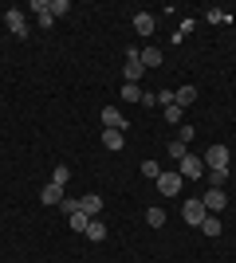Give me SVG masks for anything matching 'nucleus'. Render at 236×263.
Masks as SVG:
<instances>
[{
  "mask_svg": "<svg viewBox=\"0 0 236 263\" xmlns=\"http://www.w3.org/2000/svg\"><path fill=\"white\" fill-rule=\"evenodd\" d=\"M154 185H157L161 197H177V193H181V173H177V169H161V177H157Z\"/></svg>",
  "mask_w": 236,
  "mask_h": 263,
  "instance_id": "nucleus-1",
  "label": "nucleus"
},
{
  "mask_svg": "<svg viewBox=\"0 0 236 263\" xmlns=\"http://www.w3.org/2000/svg\"><path fill=\"white\" fill-rule=\"evenodd\" d=\"M205 216H209L205 200H185V204H181V220H185V224H193V228H201Z\"/></svg>",
  "mask_w": 236,
  "mask_h": 263,
  "instance_id": "nucleus-2",
  "label": "nucleus"
},
{
  "mask_svg": "<svg viewBox=\"0 0 236 263\" xmlns=\"http://www.w3.org/2000/svg\"><path fill=\"white\" fill-rule=\"evenodd\" d=\"M228 157H232L228 145H209V154H205L201 161H205V169H228Z\"/></svg>",
  "mask_w": 236,
  "mask_h": 263,
  "instance_id": "nucleus-3",
  "label": "nucleus"
},
{
  "mask_svg": "<svg viewBox=\"0 0 236 263\" xmlns=\"http://www.w3.org/2000/svg\"><path fill=\"white\" fill-rule=\"evenodd\" d=\"M201 200H205V209L213 212V216H221V212L228 209V193H225V189H209Z\"/></svg>",
  "mask_w": 236,
  "mask_h": 263,
  "instance_id": "nucleus-4",
  "label": "nucleus"
},
{
  "mask_svg": "<svg viewBox=\"0 0 236 263\" xmlns=\"http://www.w3.org/2000/svg\"><path fill=\"white\" fill-rule=\"evenodd\" d=\"M177 173L185 177V181H197V177H205V161H201V157H193V154H185Z\"/></svg>",
  "mask_w": 236,
  "mask_h": 263,
  "instance_id": "nucleus-5",
  "label": "nucleus"
},
{
  "mask_svg": "<svg viewBox=\"0 0 236 263\" xmlns=\"http://www.w3.org/2000/svg\"><path fill=\"white\" fill-rule=\"evenodd\" d=\"M4 28H8L12 35H20V40H24V35H28V20H24V12L20 8H8V12H4Z\"/></svg>",
  "mask_w": 236,
  "mask_h": 263,
  "instance_id": "nucleus-6",
  "label": "nucleus"
},
{
  "mask_svg": "<svg viewBox=\"0 0 236 263\" xmlns=\"http://www.w3.org/2000/svg\"><path fill=\"white\" fill-rule=\"evenodd\" d=\"M122 75H126V83H138V79L146 75V67H142V59H138V51H134V47L126 51V67H122Z\"/></svg>",
  "mask_w": 236,
  "mask_h": 263,
  "instance_id": "nucleus-7",
  "label": "nucleus"
},
{
  "mask_svg": "<svg viewBox=\"0 0 236 263\" xmlns=\"http://www.w3.org/2000/svg\"><path fill=\"white\" fill-rule=\"evenodd\" d=\"M102 130H126V118L118 106H102Z\"/></svg>",
  "mask_w": 236,
  "mask_h": 263,
  "instance_id": "nucleus-8",
  "label": "nucleus"
},
{
  "mask_svg": "<svg viewBox=\"0 0 236 263\" xmlns=\"http://www.w3.org/2000/svg\"><path fill=\"white\" fill-rule=\"evenodd\" d=\"M79 212H83L87 220H95V216L102 212V197H95V193H87V197H79Z\"/></svg>",
  "mask_w": 236,
  "mask_h": 263,
  "instance_id": "nucleus-9",
  "label": "nucleus"
},
{
  "mask_svg": "<svg viewBox=\"0 0 236 263\" xmlns=\"http://www.w3.org/2000/svg\"><path fill=\"white\" fill-rule=\"evenodd\" d=\"M59 200H63V185L47 181V185H44V193H40V204H56V209H59Z\"/></svg>",
  "mask_w": 236,
  "mask_h": 263,
  "instance_id": "nucleus-10",
  "label": "nucleus"
},
{
  "mask_svg": "<svg viewBox=\"0 0 236 263\" xmlns=\"http://www.w3.org/2000/svg\"><path fill=\"white\" fill-rule=\"evenodd\" d=\"M154 28H157V20L150 12H134V32L138 35H154Z\"/></svg>",
  "mask_w": 236,
  "mask_h": 263,
  "instance_id": "nucleus-11",
  "label": "nucleus"
},
{
  "mask_svg": "<svg viewBox=\"0 0 236 263\" xmlns=\"http://www.w3.org/2000/svg\"><path fill=\"white\" fill-rule=\"evenodd\" d=\"M102 145H106L111 154H122V145H126L122 130H102Z\"/></svg>",
  "mask_w": 236,
  "mask_h": 263,
  "instance_id": "nucleus-12",
  "label": "nucleus"
},
{
  "mask_svg": "<svg viewBox=\"0 0 236 263\" xmlns=\"http://www.w3.org/2000/svg\"><path fill=\"white\" fill-rule=\"evenodd\" d=\"M138 59H142V67H161V59H166V55H161V47H142V51H138Z\"/></svg>",
  "mask_w": 236,
  "mask_h": 263,
  "instance_id": "nucleus-13",
  "label": "nucleus"
},
{
  "mask_svg": "<svg viewBox=\"0 0 236 263\" xmlns=\"http://www.w3.org/2000/svg\"><path fill=\"white\" fill-rule=\"evenodd\" d=\"M193 102H197V87H177L173 90V106H193Z\"/></svg>",
  "mask_w": 236,
  "mask_h": 263,
  "instance_id": "nucleus-14",
  "label": "nucleus"
},
{
  "mask_svg": "<svg viewBox=\"0 0 236 263\" xmlns=\"http://www.w3.org/2000/svg\"><path fill=\"white\" fill-rule=\"evenodd\" d=\"M87 240H90V243H102V240H106V224H102L99 216L87 220Z\"/></svg>",
  "mask_w": 236,
  "mask_h": 263,
  "instance_id": "nucleus-15",
  "label": "nucleus"
},
{
  "mask_svg": "<svg viewBox=\"0 0 236 263\" xmlns=\"http://www.w3.org/2000/svg\"><path fill=\"white\" fill-rule=\"evenodd\" d=\"M201 232H205V236H221V232H225V228H221V216H213V212H209V216H205V224H201Z\"/></svg>",
  "mask_w": 236,
  "mask_h": 263,
  "instance_id": "nucleus-16",
  "label": "nucleus"
},
{
  "mask_svg": "<svg viewBox=\"0 0 236 263\" xmlns=\"http://www.w3.org/2000/svg\"><path fill=\"white\" fill-rule=\"evenodd\" d=\"M146 224H150V228H161V224H166V209H157V204H154V209L146 212Z\"/></svg>",
  "mask_w": 236,
  "mask_h": 263,
  "instance_id": "nucleus-17",
  "label": "nucleus"
},
{
  "mask_svg": "<svg viewBox=\"0 0 236 263\" xmlns=\"http://www.w3.org/2000/svg\"><path fill=\"white\" fill-rule=\"evenodd\" d=\"M47 12H51V16H67V12H71V0H47Z\"/></svg>",
  "mask_w": 236,
  "mask_h": 263,
  "instance_id": "nucleus-18",
  "label": "nucleus"
},
{
  "mask_svg": "<svg viewBox=\"0 0 236 263\" xmlns=\"http://www.w3.org/2000/svg\"><path fill=\"white\" fill-rule=\"evenodd\" d=\"M51 181L67 189V181H71V169H67V165H56V169H51Z\"/></svg>",
  "mask_w": 236,
  "mask_h": 263,
  "instance_id": "nucleus-19",
  "label": "nucleus"
},
{
  "mask_svg": "<svg viewBox=\"0 0 236 263\" xmlns=\"http://www.w3.org/2000/svg\"><path fill=\"white\" fill-rule=\"evenodd\" d=\"M205 20H209V24H232V16L221 12V8H209V12H205Z\"/></svg>",
  "mask_w": 236,
  "mask_h": 263,
  "instance_id": "nucleus-20",
  "label": "nucleus"
},
{
  "mask_svg": "<svg viewBox=\"0 0 236 263\" xmlns=\"http://www.w3.org/2000/svg\"><path fill=\"white\" fill-rule=\"evenodd\" d=\"M142 177H146V181H157V177H161V165L157 161H142Z\"/></svg>",
  "mask_w": 236,
  "mask_h": 263,
  "instance_id": "nucleus-21",
  "label": "nucleus"
},
{
  "mask_svg": "<svg viewBox=\"0 0 236 263\" xmlns=\"http://www.w3.org/2000/svg\"><path fill=\"white\" fill-rule=\"evenodd\" d=\"M185 154H189V145L181 142V138H173V142H169V157H177V161H181Z\"/></svg>",
  "mask_w": 236,
  "mask_h": 263,
  "instance_id": "nucleus-22",
  "label": "nucleus"
},
{
  "mask_svg": "<svg viewBox=\"0 0 236 263\" xmlns=\"http://www.w3.org/2000/svg\"><path fill=\"white\" fill-rule=\"evenodd\" d=\"M122 99H126V102H142V90H138V83H126V87H122Z\"/></svg>",
  "mask_w": 236,
  "mask_h": 263,
  "instance_id": "nucleus-23",
  "label": "nucleus"
},
{
  "mask_svg": "<svg viewBox=\"0 0 236 263\" xmlns=\"http://www.w3.org/2000/svg\"><path fill=\"white\" fill-rule=\"evenodd\" d=\"M67 224H71L75 232H87V216H83V212H71V216H67Z\"/></svg>",
  "mask_w": 236,
  "mask_h": 263,
  "instance_id": "nucleus-24",
  "label": "nucleus"
},
{
  "mask_svg": "<svg viewBox=\"0 0 236 263\" xmlns=\"http://www.w3.org/2000/svg\"><path fill=\"white\" fill-rule=\"evenodd\" d=\"M209 177H213V189H225V181H228V169H209Z\"/></svg>",
  "mask_w": 236,
  "mask_h": 263,
  "instance_id": "nucleus-25",
  "label": "nucleus"
},
{
  "mask_svg": "<svg viewBox=\"0 0 236 263\" xmlns=\"http://www.w3.org/2000/svg\"><path fill=\"white\" fill-rule=\"evenodd\" d=\"M193 32V20H181V28L173 32V44H181V35H189Z\"/></svg>",
  "mask_w": 236,
  "mask_h": 263,
  "instance_id": "nucleus-26",
  "label": "nucleus"
},
{
  "mask_svg": "<svg viewBox=\"0 0 236 263\" xmlns=\"http://www.w3.org/2000/svg\"><path fill=\"white\" fill-rule=\"evenodd\" d=\"M59 209L71 216V212H79V200H67V197H63V200H59Z\"/></svg>",
  "mask_w": 236,
  "mask_h": 263,
  "instance_id": "nucleus-27",
  "label": "nucleus"
},
{
  "mask_svg": "<svg viewBox=\"0 0 236 263\" xmlns=\"http://www.w3.org/2000/svg\"><path fill=\"white\" fill-rule=\"evenodd\" d=\"M166 122H181V106H166Z\"/></svg>",
  "mask_w": 236,
  "mask_h": 263,
  "instance_id": "nucleus-28",
  "label": "nucleus"
},
{
  "mask_svg": "<svg viewBox=\"0 0 236 263\" xmlns=\"http://www.w3.org/2000/svg\"><path fill=\"white\" fill-rule=\"evenodd\" d=\"M0 263H4V255H0Z\"/></svg>",
  "mask_w": 236,
  "mask_h": 263,
  "instance_id": "nucleus-29",
  "label": "nucleus"
}]
</instances>
